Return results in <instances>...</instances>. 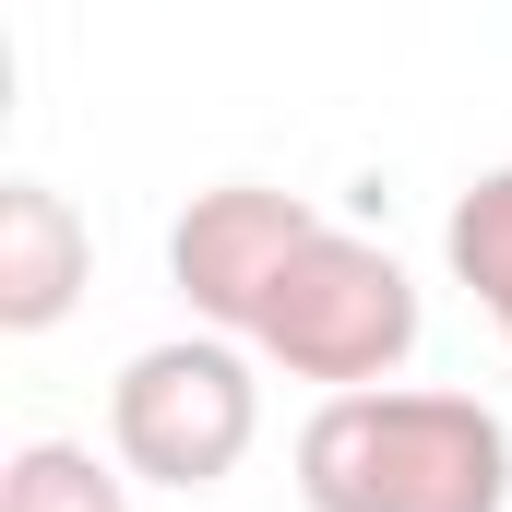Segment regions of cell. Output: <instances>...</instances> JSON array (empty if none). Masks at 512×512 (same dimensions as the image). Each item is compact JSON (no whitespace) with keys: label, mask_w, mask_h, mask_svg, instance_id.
Wrapping results in <instances>:
<instances>
[{"label":"cell","mask_w":512,"mask_h":512,"mask_svg":"<svg viewBox=\"0 0 512 512\" xmlns=\"http://www.w3.org/2000/svg\"><path fill=\"white\" fill-rule=\"evenodd\" d=\"M310 512H512V429L453 382H358L298 417Z\"/></svg>","instance_id":"cell-1"},{"label":"cell","mask_w":512,"mask_h":512,"mask_svg":"<svg viewBox=\"0 0 512 512\" xmlns=\"http://www.w3.org/2000/svg\"><path fill=\"white\" fill-rule=\"evenodd\" d=\"M417 334H429V298H417V274H405L382 239L334 227V215H322V227L286 251V274L262 286V310H251L262 370H286V382H322V393L405 382Z\"/></svg>","instance_id":"cell-2"},{"label":"cell","mask_w":512,"mask_h":512,"mask_svg":"<svg viewBox=\"0 0 512 512\" xmlns=\"http://www.w3.org/2000/svg\"><path fill=\"white\" fill-rule=\"evenodd\" d=\"M262 441V346L191 322V334H155L131 346L120 382H108V453L131 465V489H167V501H203L251 465Z\"/></svg>","instance_id":"cell-3"},{"label":"cell","mask_w":512,"mask_h":512,"mask_svg":"<svg viewBox=\"0 0 512 512\" xmlns=\"http://www.w3.org/2000/svg\"><path fill=\"white\" fill-rule=\"evenodd\" d=\"M310 227H322V203H298V191H274V179H215V191H191L179 227H167V286L191 298V322H215V334L251 346L262 286L286 274V251H298Z\"/></svg>","instance_id":"cell-4"},{"label":"cell","mask_w":512,"mask_h":512,"mask_svg":"<svg viewBox=\"0 0 512 512\" xmlns=\"http://www.w3.org/2000/svg\"><path fill=\"white\" fill-rule=\"evenodd\" d=\"M96 286V227L48 179H0V334H60Z\"/></svg>","instance_id":"cell-5"},{"label":"cell","mask_w":512,"mask_h":512,"mask_svg":"<svg viewBox=\"0 0 512 512\" xmlns=\"http://www.w3.org/2000/svg\"><path fill=\"white\" fill-rule=\"evenodd\" d=\"M0 512H131V465L96 453V441H12Z\"/></svg>","instance_id":"cell-6"},{"label":"cell","mask_w":512,"mask_h":512,"mask_svg":"<svg viewBox=\"0 0 512 512\" xmlns=\"http://www.w3.org/2000/svg\"><path fill=\"white\" fill-rule=\"evenodd\" d=\"M501 346H512V334H501Z\"/></svg>","instance_id":"cell-7"}]
</instances>
